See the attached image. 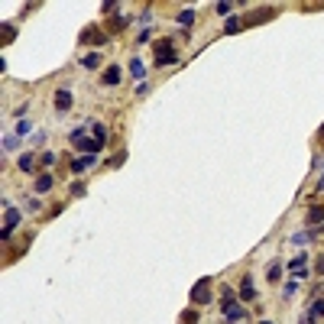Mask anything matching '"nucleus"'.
I'll return each instance as SVG.
<instances>
[{
  "instance_id": "19",
  "label": "nucleus",
  "mask_w": 324,
  "mask_h": 324,
  "mask_svg": "<svg viewBox=\"0 0 324 324\" xmlns=\"http://www.w3.org/2000/svg\"><path fill=\"white\" fill-rule=\"evenodd\" d=\"M3 149H7V153H16V149H20V136H3Z\"/></svg>"
},
{
  "instance_id": "24",
  "label": "nucleus",
  "mask_w": 324,
  "mask_h": 324,
  "mask_svg": "<svg viewBox=\"0 0 324 324\" xmlns=\"http://www.w3.org/2000/svg\"><path fill=\"white\" fill-rule=\"evenodd\" d=\"M130 71H133L136 78H143V75H146V65L139 62V59H133V62H130Z\"/></svg>"
},
{
  "instance_id": "28",
  "label": "nucleus",
  "mask_w": 324,
  "mask_h": 324,
  "mask_svg": "<svg viewBox=\"0 0 324 324\" xmlns=\"http://www.w3.org/2000/svg\"><path fill=\"white\" fill-rule=\"evenodd\" d=\"M182 324H198V311H185V315H182Z\"/></svg>"
},
{
  "instance_id": "25",
  "label": "nucleus",
  "mask_w": 324,
  "mask_h": 324,
  "mask_svg": "<svg viewBox=\"0 0 324 324\" xmlns=\"http://www.w3.org/2000/svg\"><path fill=\"white\" fill-rule=\"evenodd\" d=\"M0 32H3V42H13V36H16V30H13L10 23H3V26H0Z\"/></svg>"
},
{
  "instance_id": "16",
  "label": "nucleus",
  "mask_w": 324,
  "mask_h": 324,
  "mask_svg": "<svg viewBox=\"0 0 324 324\" xmlns=\"http://www.w3.org/2000/svg\"><path fill=\"white\" fill-rule=\"evenodd\" d=\"M32 165H36V156H32V153L20 156V172H32Z\"/></svg>"
},
{
  "instance_id": "22",
  "label": "nucleus",
  "mask_w": 324,
  "mask_h": 324,
  "mask_svg": "<svg viewBox=\"0 0 324 324\" xmlns=\"http://www.w3.org/2000/svg\"><path fill=\"white\" fill-rule=\"evenodd\" d=\"M178 23H182V26H192L194 23V10H182V13H178Z\"/></svg>"
},
{
  "instance_id": "7",
  "label": "nucleus",
  "mask_w": 324,
  "mask_h": 324,
  "mask_svg": "<svg viewBox=\"0 0 324 324\" xmlns=\"http://www.w3.org/2000/svg\"><path fill=\"white\" fill-rule=\"evenodd\" d=\"M16 224H20V211H16V208H7V217H3V240L10 237V230H13Z\"/></svg>"
},
{
  "instance_id": "4",
  "label": "nucleus",
  "mask_w": 324,
  "mask_h": 324,
  "mask_svg": "<svg viewBox=\"0 0 324 324\" xmlns=\"http://www.w3.org/2000/svg\"><path fill=\"white\" fill-rule=\"evenodd\" d=\"M81 42H88V46H104V42H110V36L100 26H88V30H81Z\"/></svg>"
},
{
  "instance_id": "17",
  "label": "nucleus",
  "mask_w": 324,
  "mask_h": 324,
  "mask_svg": "<svg viewBox=\"0 0 324 324\" xmlns=\"http://www.w3.org/2000/svg\"><path fill=\"white\" fill-rule=\"evenodd\" d=\"M81 65H85V68H88V71H94V68H97V65H100V55H97V52H91V55H85V59H81Z\"/></svg>"
},
{
  "instance_id": "30",
  "label": "nucleus",
  "mask_w": 324,
  "mask_h": 324,
  "mask_svg": "<svg viewBox=\"0 0 324 324\" xmlns=\"http://www.w3.org/2000/svg\"><path fill=\"white\" fill-rule=\"evenodd\" d=\"M295 292H298V282H289V286H286V292H282V298H292Z\"/></svg>"
},
{
  "instance_id": "13",
  "label": "nucleus",
  "mask_w": 324,
  "mask_h": 324,
  "mask_svg": "<svg viewBox=\"0 0 324 324\" xmlns=\"http://www.w3.org/2000/svg\"><path fill=\"white\" fill-rule=\"evenodd\" d=\"M315 321H324V298H315L311 301V311H308Z\"/></svg>"
},
{
  "instance_id": "8",
  "label": "nucleus",
  "mask_w": 324,
  "mask_h": 324,
  "mask_svg": "<svg viewBox=\"0 0 324 324\" xmlns=\"http://www.w3.org/2000/svg\"><path fill=\"white\" fill-rule=\"evenodd\" d=\"M120 78H124V75H120V68H117V65H110V68H104V75H100V85H120Z\"/></svg>"
},
{
  "instance_id": "12",
  "label": "nucleus",
  "mask_w": 324,
  "mask_h": 324,
  "mask_svg": "<svg viewBox=\"0 0 324 324\" xmlns=\"http://www.w3.org/2000/svg\"><path fill=\"white\" fill-rule=\"evenodd\" d=\"M52 182H55L52 175H39V178H36V194H46L49 188H52Z\"/></svg>"
},
{
  "instance_id": "3",
  "label": "nucleus",
  "mask_w": 324,
  "mask_h": 324,
  "mask_svg": "<svg viewBox=\"0 0 324 324\" xmlns=\"http://www.w3.org/2000/svg\"><path fill=\"white\" fill-rule=\"evenodd\" d=\"M272 16H279V7H259V10H253L250 16H243V26L266 23V20H272Z\"/></svg>"
},
{
  "instance_id": "10",
  "label": "nucleus",
  "mask_w": 324,
  "mask_h": 324,
  "mask_svg": "<svg viewBox=\"0 0 324 324\" xmlns=\"http://www.w3.org/2000/svg\"><path fill=\"white\" fill-rule=\"evenodd\" d=\"M94 162H97L94 156H81V159H75V162H71V172H75V175H81V172H88V169H91Z\"/></svg>"
},
{
  "instance_id": "18",
  "label": "nucleus",
  "mask_w": 324,
  "mask_h": 324,
  "mask_svg": "<svg viewBox=\"0 0 324 324\" xmlns=\"http://www.w3.org/2000/svg\"><path fill=\"white\" fill-rule=\"evenodd\" d=\"M224 318H227V321H240V318H247V311L240 308V305H233V308L224 311Z\"/></svg>"
},
{
  "instance_id": "35",
  "label": "nucleus",
  "mask_w": 324,
  "mask_h": 324,
  "mask_svg": "<svg viewBox=\"0 0 324 324\" xmlns=\"http://www.w3.org/2000/svg\"><path fill=\"white\" fill-rule=\"evenodd\" d=\"M318 136H321V146H324V127H321V133H318Z\"/></svg>"
},
{
  "instance_id": "9",
  "label": "nucleus",
  "mask_w": 324,
  "mask_h": 324,
  "mask_svg": "<svg viewBox=\"0 0 324 324\" xmlns=\"http://www.w3.org/2000/svg\"><path fill=\"white\" fill-rule=\"evenodd\" d=\"M305 221H308V224H324V204H311L308 208V214H305Z\"/></svg>"
},
{
  "instance_id": "27",
  "label": "nucleus",
  "mask_w": 324,
  "mask_h": 324,
  "mask_svg": "<svg viewBox=\"0 0 324 324\" xmlns=\"http://www.w3.org/2000/svg\"><path fill=\"white\" fill-rule=\"evenodd\" d=\"M305 259H308V256H305V253H298V256H295L292 262H289V269L295 272V269H298V266H305Z\"/></svg>"
},
{
  "instance_id": "33",
  "label": "nucleus",
  "mask_w": 324,
  "mask_h": 324,
  "mask_svg": "<svg viewBox=\"0 0 324 324\" xmlns=\"http://www.w3.org/2000/svg\"><path fill=\"white\" fill-rule=\"evenodd\" d=\"M71 194H75V198H81V194H85V185H81V182H75V185H71Z\"/></svg>"
},
{
  "instance_id": "5",
  "label": "nucleus",
  "mask_w": 324,
  "mask_h": 324,
  "mask_svg": "<svg viewBox=\"0 0 324 324\" xmlns=\"http://www.w3.org/2000/svg\"><path fill=\"white\" fill-rule=\"evenodd\" d=\"M192 301H194V305H208V301H211V279H198V282H194Z\"/></svg>"
},
{
  "instance_id": "23",
  "label": "nucleus",
  "mask_w": 324,
  "mask_h": 324,
  "mask_svg": "<svg viewBox=\"0 0 324 324\" xmlns=\"http://www.w3.org/2000/svg\"><path fill=\"white\" fill-rule=\"evenodd\" d=\"M308 240H315V233H311V230H305V233H295V237H292V243H295V247H301V243H308Z\"/></svg>"
},
{
  "instance_id": "32",
  "label": "nucleus",
  "mask_w": 324,
  "mask_h": 324,
  "mask_svg": "<svg viewBox=\"0 0 324 324\" xmlns=\"http://www.w3.org/2000/svg\"><path fill=\"white\" fill-rule=\"evenodd\" d=\"M315 272H318V276H324V253L315 259Z\"/></svg>"
},
{
  "instance_id": "20",
  "label": "nucleus",
  "mask_w": 324,
  "mask_h": 324,
  "mask_svg": "<svg viewBox=\"0 0 324 324\" xmlns=\"http://www.w3.org/2000/svg\"><path fill=\"white\" fill-rule=\"evenodd\" d=\"M266 279H269V282H279V279H282V266H279V262H272L269 269H266Z\"/></svg>"
},
{
  "instance_id": "21",
  "label": "nucleus",
  "mask_w": 324,
  "mask_h": 324,
  "mask_svg": "<svg viewBox=\"0 0 324 324\" xmlns=\"http://www.w3.org/2000/svg\"><path fill=\"white\" fill-rule=\"evenodd\" d=\"M221 295H224V298H221V308H224V311L233 308V292H230V289L224 286V289H221Z\"/></svg>"
},
{
  "instance_id": "11",
  "label": "nucleus",
  "mask_w": 324,
  "mask_h": 324,
  "mask_svg": "<svg viewBox=\"0 0 324 324\" xmlns=\"http://www.w3.org/2000/svg\"><path fill=\"white\" fill-rule=\"evenodd\" d=\"M240 298H243V301L256 298V289H253V279H250V276H243V282H240Z\"/></svg>"
},
{
  "instance_id": "31",
  "label": "nucleus",
  "mask_w": 324,
  "mask_h": 324,
  "mask_svg": "<svg viewBox=\"0 0 324 324\" xmlns=\"http://www.w3.org/2000/svg\"><path fill=\"white\" fill-rule=\"evenodd\" d=\"M321 295H324V282H318V286L311 289V301H315V298H321Z\"/></svg>"
},
{
  "instance_id": "14",
  "label": "nucleus",
  "mask_w": 324,
  "mask_h": 324,
  "mask_svg": "<svg viewBox=\"0 0 324 324\" xmlns=\"http://www.w3.org/2000/svg\"><path fill=\"white\" fill-rule=\"evenodd\" d=\"M124 26H127V16H120V13H114V16H110V20H107V30H110V32L124 30Z\"/></svg>"
},
{
  "instance_id": "34",
  "label": "nucleus",
  "mask_w": 324,
  "mask_h": 324,
  "mask_svg": "<svg viewBox=\"0 0 324 324\" xmlns=\"http://www.w3.org/2000/svg\"><path fill=\"white\" fill-rule=\"evenodd\" d=\"M298 324H318V321H315L311 315H301V318H298Z\"/></svg>"
},
{
  "instance_id": "26",
  "label": "nucleus",
  "mask_w": 324,
  "mask_h": 324,
  "mask_svg": "<svg viewBox=\"0 0 324 324\" xmlns=\"http://www.w3.org/2000/svg\"><path fill=\"white\" fill-rule=\"evenodd\" d=\"M124 159H127V153H117V156H110L107 165H110V169H117V165H124Z\"/></svg>"
},
{
  "instance_id": "2",
  "label": "nucleus",
  "mask_w": 324,
  "mask_h": 324,
  "mask_svg": "<svg viewBox=\"0 0 324 324\" xmlns=\"http://www.w3.org/2000/svg\"><path fill=\"white\" fill-rule=\"evenodd\" d=\"M153 65H159V68H165V65H175L178 62V55H175V49H172V42L169 39H159L153 46Z\"/></svg>"
},
{
  "instance_id": "29",
  "label": "nucleus",
  "mask_w": 324,
  "mask_h": 324,
  "mask_svg": "<svg viewBox=\"0 0 324 324\" xmlns=\"http://www.w3.org/2000/svg\"><path fill=\"white\" fill-rule=\"evenodd\" d=\"M94 139H100V143L107 139V130H104V127H100V124H94Z\"/></svg>"
},
{
  "instance_id": "15",
  "label": "nucleus",
  "mask_w": 324,
  "mask_h": 324,
  "mask_svg": "<svg viewBox=\"0 0 324 324\" xmlns=\"http://www.w3.org/2000/svg\"><path fill=\"white\" fill-rule=\"evenodd\" d=\"M240 26H243V20H240V16H227V23H224V32L230 36V32H237Z\"/></svg>"
},
{
  "instance_id": "36",
  "label": "nucleus",
  "mask_w": 324,
  "mask_h": 324,
  "mask_svg": "<svg viewBox=\"0 0 324 324\" xmlns=\"http://www.w3.org/2000/svg\"><path fill=\"white\" fill-rule=\"evenodd\" d=\"M318 188H321V192H324V178H321V182H318Z\"/></svg>"
},
{
  "instance_id": "37",
  "label": "nucleus",
  "mask_w": 324,
  "mask_h": 324,
  "mask_svg": "<svg viewBox=\"0 0 324 324\" xmlns=\"http://www.w3.org/2000/svg\"><path fill=\"white\" fill-rule=\"evenodd\" d=\"M259 324H272V321H259Z\"/></svg>"
},
{
  "instance_id": "6",
  "label": "nucleus",
  "mask_w": 324,
  "mask_h": 324,
  "mask_svg": "<svg viewBox=\"0 0 324 324\" xmlns=\"http://www.w3.org/2000/svg\"><path fill=\"white\" fill-rule=\"evenodd\" d=\"M68 107H71V91H68V88H59V91H55V110L65 114Z\"/></svg>"
},
{
  "instance_id": "1",
  "label": "nucleus",
  "mask_w": 324,
  "mask_h": 324,
  "mask_svg": "<svg viewBox=\"0 0 324 324\" xmlns=\"http://www.w3.org/2000/svg\"><path fill=\"white\" fill-rule=\"evenodd\" d=\"M71 143H75V149H81L85 156H97L100 149H104V143H100V139H91V136H88V130H85V127L71 133Z\"/></svg>"
}]
</instances>
